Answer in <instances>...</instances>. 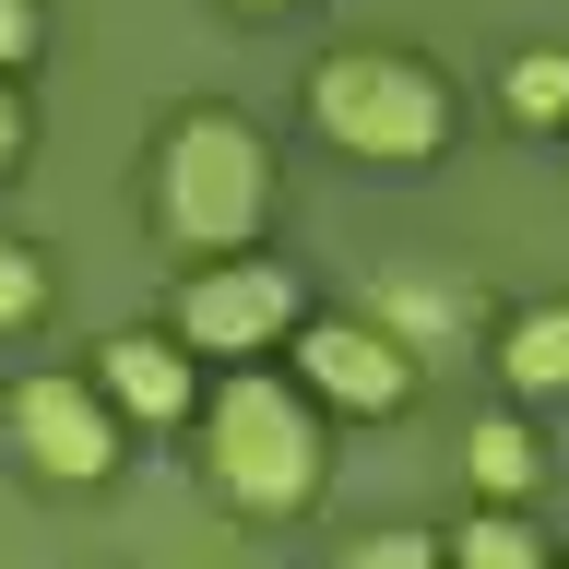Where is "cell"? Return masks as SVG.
Listing matches in <instances>:
<instances>
[{"instance_id": "cell-17", "label": "cell", "mask_w": 569, "mask_h": 569, "mask_svg": "<svg viewBox=\"0 0 569 569\" xmlns=\"http://www.w3.org/2000/svg\"><path fill=\"white\" fill-rule=\"evenodd\" d=\"M238 12H297V0H238Z\"/></svg>"}, {"instance_id": "cell-7", "label": "cell", "mask_w": 569, "mask_h": 569, "mask_svg": "<svg viewBox=\"0 0 569 569\" xmlns=\"http://www.w3.org/2000/svg\"><path fill=\"white\" fill-rule=\"evenodd\" d=\"M83 380L107 391L119 427H178L190 416V356H178V332H107V345L83 356Z\"/></svg>"}, {"instance_id": "cell-5", "label": "cell", "mask_w": 569, "mask_h": 569, "mask_svg": "<svg viewBox=\"0 0 569 569\" xmlns=\"http://www.w3.org/2000/svg\"><path fill=\"white\" fill-rule=\"evenodd\" d=\"M297 309H309V284L284 273V261H202V273L178 284V356H226V368H249L261 345H284L297 332Z\"/></svg>"}, {"instance_id": "cell-3", "label": "cell", "mask_w": 569, "mask_h": 569, "mask_svg": "<svg viewBox=\"0 0 569 569\" xmlns=\"http://www.w3.org/2000/svg\"><path fill=\"white\" fill-rule=\"evenodd\" d=\"M309 131L356 167H427L451 142V83L416 48H332L309 71Z\"/></svg>"}, {"instance_id": "cell-10", "label": "cell", "mask_w": 569, "mask_h": 569, "mask_svg": "<svg viewBox=\"0 0 569 569\" xmlns=\"http://www.w3.org/2000/svg\"><path fill=\"white\" fill-rule=\"evenodd\" d=\"M462 475H475L498 510H522L533 475H546V451H533V427H522V416H475V427H462Z\"/></svg>"}, {"instance_id": "cell-11", "label": "cell", "mask_w": 569, "mask_h": 569, "mask_svg": "<svg viewBox=\"0 0 569 569\" xmlns=\"http://www.w3.org/2000/svg\"><path fill=\"white\" fill-rule=\"evenodd\" d=\"M498 107H510V131H569V48H522L498 71Z\"/></svg>"}, {"instance_id": "cell-14", "label": "cell", "mask_w": 569, "mask_h": 569, "mask_svg": "<svg viewBox=\"0 0 569 569\" xmlns=\"http://www.w3.org/2000/svg\"><path fill=\"white\" fill-rule=\"evenodd\" d=\"M24 320H48V261L24 238H0V332H24Z\"/></svg>"}, {"instance_id": "cell-12", "label": "cell", "mask_w": 569, "mask_h": 569, "mask_svg": "<svg viewBox=\"0 0 569 569\" xmlns=\"http://www.w3.org/2000/svg\"><path fill=\"white\" fill-rule=\"evenodd\" d=\"M439 558L451 569H546V533H533L522 510H475L462 533H439Z\"/></svg>"}, {"instance_id": "cell-4", "label": "cell", "mask_w": 569, "mask_h": 569, "mask_svg": "<svg viewBox=\"0 0 569 569\" xmlns=\"http://www.w3.org/2000/svg\"><path fill=\"white\" fill-rule=\"evenodd\" d=\"M0 427H12V451H24L36 487H107V475H119V416H107V391L83 380V368L12 380Z\"/></svg>"}, {"instance_id": "cell-13", "label": "cell", "mask_w": 569, "mask_h": 569, "mask_svg": "<svg viewBox=\"0 0 569 569\" xmlns=\"http://www.w3.org/2000/svg\"><path fill=\"white\" fill-rule=\"evenodd\" d=\"M320 569H451V558H439V533L391 522V533H356V546H332Z\"/></svg>"}, {"instance_id": "cell-6", "label": "cell", "mask_w": 569, "mask_h": 569, "mask_svg": "<svg viewBox=\"0 0 569 569\" xmlns=\"http://www.w3.org/2000/svg\"><path fill=\"white\" fill-rule=\"evenodd\" d=\"M297 391L345 403V416H403L416 403V356L380 320H297Z\"/></svg>"}, {"instance_id": "cell-15", "label": "cell", "mask_w": 569, "mask_h": 569, "mask_svg": "<svg viewBox=\"0 0 569 569\" xmlns=\"http://www.w3.org/2000/svg\"><path fill=\"white\" fill-rule=\"evenodd\" d=\"M36 48H48V12H36V0H0V83H12Z\"/></svg>"}, {"instance_id": "cell-1", "label": "cell", "mask_w": 569, "mask_h": 569, "mask_svg": "<svg viewBox=\"0 0 569 569\" xmlns=\"http://www.w3.org/2000/svg\"><path fill=\"white\" fill-rule=\"evenodd\" d=\"M261 213H273V142L238 107H178L154 131V238L202 273L261 238Z\"/></svg>"}, {"instance_id": "cell-16", "label": "cell", "mask_w": 569, "mask_h": 569, "mask_svg": "<svg viewBox=\"0 0 569 569\" xmlns=\"http://www.w3.org/2000/svg\"><path fill=\"white\" fill-rule=\"evenodd\" d=\"M24 142H36V119H24V96L0 83V167H24Z\"/></svg>"}, {"instance_id": "cell-8", "label": "cell", "mask_w": 569, "mask_h": 569, "mask_svg": "<svg viewBox=\"0 0 569 569\" xmlns=\"http://www.w3.org/2000/svg\"><path fill=\"white\" fill-rule=\"evenodd\" d=\"M498 380L522 403H569V297H546V309H522L498 332Z\"/></svg>"}, {"instance_id": "cell-2", "label": "cell", "mask_w": 569, "mask_h": 569, "mask_svg": "<svg viewBox=\"0 0 569 569\" xmlns=\"http://www.w3.org/2000/svg\"><path fill=\"white\" fill-rule=\"evenodd\" d=\"M202 475L213 498L238 510V522H297L320 498V403L297 380H261V368H238V380H213L202 403Z\"/></svg>"}, {"instance_id": "cell-9", "label": "cell", "mask_w": 569, "mask_h": 569, "mask_svg": "<svg viewBox=\"0 0 569 569\" xmlns=\"http://www.w3.org/2000/svg\"><path fill=\"white\" fill-rule=\"evenodd\" d=\"M368 320H380L391 345L416 356V345H451L462 320H475V297H462V284H439V273H380V297H368Z\"/></svg>"}]
</instances>
